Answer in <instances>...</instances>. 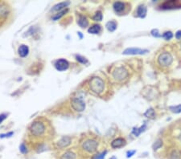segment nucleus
<instances>
[{
	"label": "nucleus",
	"mask_w": 181,
	"mask_h": 159,
	"mask_svg": "<svg viewBox=\"0 0 181 159\" xmlns=\"http://www.w3.org/2000/svg\"><path fill=\"white\" fill-rule=\"evenodd\" d=\"M173 61H174V59H173L172 55L169 51H166L160 52L156 58L157 65L162 69H168L169 67L172 66Z\"/></svg>",
	"instance_id": "nucleus-1"
},
{
	"label": "nucleus",
	"mask_w": 181,
	"mask_h": 159,
	"mask_svg": "<svg viewBox=\"0 0 181 159\" xmlns=\"http://www.w3.org/2000/svg\"><path fill=\"white\" fill-rule=\"evenodd\" d=\"M88 86H89L90 90L97 95L101 94L105 90V82L103 80L98 76L93 77L90 80L89 83H88Z\"/></svg>",
	"instance_id": "nucleus-2"
},
{
	"label": "nucleus",
	"mask_w": 181,
	"mask_h": 159,
	"mask_svg": "<svg viewBox=\"0 0 181 159\" xmlns=\"http://www.w3.org/2000/svg\"><path fill=\"white\" fill-rule=\"evenodd\" d=\"M128 75H129L128 71L123 67H116L114 71H112L113 78L118 82H122L124 80L127 79Z\"/></svg>",
	"instance_id": "nucleus-3"
},
{
	"label": "nucleus",
	"mask_w": 181,
	"mask_h": 159,
	"mask_svg": "<svg viewBox=\"0 0 181 159\" xmlns=\"http://www.w3.org/2000/svg\"><path fill=\"white\" fill-rule=\"evenodd\" d=\"M30 132L35 137L42 136L45 132V126L40 122H35L30 126Z\"/></svg>",
	"instance_id": "nucleus-4"
},
{
	"label": "nucleus",
	"mask_w": 181,
	"mask_h": 159,
	"mask_svg": "<svg viewBox=\"0 0 181 159\" xmlns=\"http://www.w3.org/2000/svg\"><path fill=\"white\" fill-rule=\"evenodd\" d=\"M97 146H98V142L93 139H89V140L85 141L82 145V148L84 149V150L88 152V153L95 152L97 150Z\"/></svg>",
	"instance_id": "nucleus-5"
},
{
	"label": "nucleus",
	"mask_w": 181,
	"mask_h": 159,
	"mask_svg": "<svg viewBox=\"0 0 181 159\" xmlns=\"http://www.w3.org/2000/svg\"><path fill=\"white\" fill-rule=\"evenodd\" d=\"M71 105L72 109L76 112H83L85 109L84 102L80 98H73L71 101Z\"/></svg>",
	"instance_id": "nucleus-6"
},
{
	"label": "nucleus",
	"mask_w": 181,
	"mask_h": 159,
	"mask_svg": "<svg viewBox=\"0 0 181 159\" xmlns=\"http://www.w3.org/2000/svg\"><path fill=\"white\" fill-rule=\"evenodd\" d=\"M180 7L181 3L179 1H166L160 6V8L163 10H172Z\"/></svg>",
	"instance_id": "nucleus-7"
},
{
	"label": "nucleus",
	"mask_w": 181,
	"mask_h": 159,
	"mask_svg": "<svg viewBox=\"0 0 181 159\" xmlns=\"http://www.w3.org/2000/svg\"><path fill=\"white\" fill-rule=\"evenodd\" d=\"M149 52L147 49H142V48H136V47H130L126 48V50L123 51V55H144Z\"/></svg>",
	"instance_id": "nucleus-8"
},
{
	"label": "nucleus",
	"mask_w": 181,
	"mask_h": 159,
	"mask_svg": "<svg viewBox=\"0 0 181 159\" xmlns=\"http://www.w3.org/2000/svg\"><path fill=\"white\" fill-rule=\"evenodd\" d=\"M68 66H69L68 62L64 59H60L58 60H56L55 63V67L56 68V70L60 71L67 70Z\"/></svg>",
	"instance_id": "nucleus-9"
},
{
	"label": "nucleus",
	"mask_w": 181,
	"mask_h": 159,
	"mask_svg": "<svg viewBox=\"0 0 181 159\" xmlns=\"http://www.w3.org/2000/svg\"><path fill=\"white\" fill-rule=\"evenodd\" d=\"M126 3H122V2H115L113 5L114 10L115 11V12L121 14V13L124 12L126 10Z\"/></svg>",
	"instance_id": "nucleus-10"
},
{
	"label": "nucleus",
	"mask_w": 181,
	"mask_h": 159,
	"mask_svg": "<svg viewBox=\"0 0 181 159\" xmlns=\"http://www.w3.org/2000/svg\"><path fill=\"white\" fill-rule=\"evenodd\" d=\"M126 144V140L124 138H117L114 140L112 142H111V146L114 149H118V148H121V147L124 146Z\"/></svg>",
	"instance_id": "nucleus-11"
},
{
	"label": "nucleus",
	"mask_w": 181,
	"mask_h": 159,
	"mask_svg": "<svg viewBox=\"0 0 181 159\" xmlns=\"http://www.w3.org/2000/svg\"><path fill=\"white\" fill-rule=\"evenodd\" d=\"M147 9L145 5H139L136 11V15L139 18H145L147 15Z\"/></svg>",
	"instance_id": "nucleus-12"
},
{
	"label": "nucleus",
	"mask_w": 181,
	"mask_h": 159,
	"mask_svg": "<svg viewBox=\"0 0 181 159\" xmlns=\"http://www.w3.org/2000/svg\"><path fill=\"white\" fill-rule=\"evenodd\" d=\"M70 143H71V138L69 137H64L58 141L57 146L60 147V148H64V147H67L68 146H69Z\"/></svg>",
	"instance_id": "nucleus-13"
},
{
	"label": "nucleus",
	"mask_w": 181,
	"mask_h": 159,
	"mask_svg": "<svg viewBox=\"0 0 181 159\" xmlns=\"http://www.w3.org/2000/svg\"><path fill=\"white\" fill-rule=\"evenodd\" d=\"M18 52H19V56L21 57H25L28 55V52H29V48L27 45H24V44H22L19 47V50H18Z\"/></svg>",
	"instance_id": "nucleus-14"
},
{
	"label": "nucleus",
	"mask_w": 181,
	"mask_h": 159,
	"mask_svg": "<svg viewBox=\"0 0 181 159\" xmlns=\"http://www.w3.org/2000/svg\"><path fill=\"white\" fill-rule=\"evenodd\" d=\"M172 136L176 138L179 142L181 143V127L177 126L176 129L174 128L172 130Z\"/></svg>",
	"instance_id": "nucleus-15"
},
{
	"label": "nucleus",
	"mask_w": 181,
	"mask_h": 159,
	"mask_svg": "<svg viewBox=\"0 0 181 159\" xmlns=\"http://www.w3.org/2000/svg\"><path fill=\"white\" fill-rule=\"evenodd\" d=\"M146 129H147V125L144 124L143 126L139 127V128H135L134 130H132V134H134L135 137H139L140 134L146 130Z\"/></svg>",
	"instance_id": "nucleus-16"
},
{
	"label": "nucleus",
	"mask_w": 181,
	"mask_h": 159,
	"mask_svg": "<svg viewBox=\"0 0 181 159\" xmlns=\"http://www.w3.org/2000/svg\"><path fill=\"white\" fill-rule=\"evenodd\" d=\"M117 26H118V24H117L116 22L114 21V20H111V21H109L106 23L105 27H106V28H107V30L109 31L113 32V31H114L115 30L117 29Z\"/></svg>",
	"instance_id": "nucleus-17"
},
{
	"label": "nucleus",
	"mask_w": 181,
	"mask_h": 159,
	"mask_svg": "<svg viewBox=\"0 0 181 159\" xmlns=\"http://www.w3.org/2000/svg\"><path fill=\"white\" fill-rule=\"evenodd\" d=\"M69 5V2H63V3H60L58 4L55 5L54 7H53V8L52 9V11H61L62 9H64V7H66L67 6Z\"/></svg>",
	"instance_id": "nucleus-18"
},
{
	"label": "nucleus",
	"mask_w": 181,
	"mask_h": 159,
	"mask_svg": "<svg viewBox=\"0 0 181 159\" xmlns=\"http://www.w3.org/2000/svg\"><path fill=\"white\" fill-rule=\"evenodd\" d=\"M101 26L99 24H95L88 28V32L90 34H98L101 31Z\"/></svg>",
	"instance_id": "nucleus-19"
},
{
	"label": "nucleus",
	"mask_w": 181,
	"mask_h": 159,
	"mask_svg": "<svg viewBox=\"0 0 181 159\" xmlns=\"http://www.w3.org/2000/svg\"><path fill=\"white\" fill-rule=\"evenodd\" d=\"M78 24H79V26H80V27L84 28V27H86L88 26V22L85 17L83 16V15H80L79 19H78Z\"/></svg>",
	"instance_id": "nucleus-20"
},
{
	"label": "nucleus",
	"mask_w": 181,
	"mask_h": 159,
	"mask_svg": "<svg viewBox=\"0 0 181 159\" xmlns=\"http://www.w3.org/2000/svg\"><path fill=\"white\" fill-rule=\"evenodd\" d=\"M60 159H76V154L71 151H67L60 157Z\"/></svg>",
	"instance_id": "nucleus-21"
},
{
	"label": "nucleus",
	"mask_w": 181,
	"mask_h": 159,
	"mask_svg": "<svg viewBox=\"0 0 181 159\" xmlns=\"http://www.w3.org/2000/svg\"><path fill=\"white\" fill-rule=\"evenodd\" d=\"M144 116L148 117V118H151V119L155 118V116H156V114H155V110L152 109V108L149 109L148 110H147L146 113H144Z\"/></svg>",
	"instance_id": "nucleus-22"
},
{
	"label": "nucleus",
	"mask_w": 181,
	"mask_h": 159,
	"mask_svg": "<svg viewBox=\"0 0 181 159\" xmlns=\"http://www.w3.org/2000/svg\"><path fill=\"white\" fill-rule=\"evenodd\" d=\"M68 9H65V10H62L61 11H60L59 13H57V14H56V15H54L53 18H52L53 20H58V19H60L63 15H64V14H66V13L68 12Z\"/></svg>",
	"instance_id": "nucleus-23"
},
{
	"label": "nucleus",
	"mask_w": 181,
	"mask_h": 159,
	"mask_svg": "<svg viewBox=\"0 0 181 159\" xmlns=\"http://www.w3.org/2000/svg\"><path fill=\"white\" fill-rule=\"evenodd\" d=\"M169 109L174 113H181V105H176V106H170Z\"/></svg>",
	"instance_id": "nucleus-24"
},
{
	"label": "nucleus",
	"mask_w": 181,
	"mask_h": 159,
	"mask_svg": "<svg viewBox=\"0 0 181 159\" xmlns=\"http://www.w3.org/2000/svg\"><path fill=\"white\" fill-rule=\"evenodd\" d=\"M162 37L164 38L166 40H170L173 38V34L172 31H165L164 33L162 35Z\"/></svg>",
	"instance_id": "nucleus-25"
},
{
	"label": "nucleus",
	"mask_w": 181,
	"mask_h": 159,
	"mask_svg": "<svg viewBox=\"0 0 181 159\" xmlns=\"http://www.w3.org/2000/svg\"><path fill=\"white\" fill-rule=\"evenodd\" d=\"M106 154H107V151H103V152H101L100 154H97L95 155L93 158V159H105Z\"/></svg>",
	"instance_id": "nucleus-26"
},
{
	"label": "nucleus",
	"mask_w": 181,
	"mask_h": 159,
	"mask_svg": "<svg viewBox=\"0 0 181 159\" xmlns=\"http://www.w3.org/2000/svg\"><path fill=\"white\" fill-rule=\"evenodd\" d=\"M102 14H101V11H97L96 12V14L93 15V20H95V21H101L102 20Z\"/></svg>",
	"instance_id": "nucleus-27"
},
{
	"label": "nucleus",
	"mask_w": 181,
	"mask_h": 159,
	"mask_svg": "<svg viewBox=\"0 0 181 159\" xmlns=\"http://www.w3.org/2000/svg\"><path fill=\"white\" fill-rule=\"evenodd\" d=\"M162 146H163V142L161 140H158V141H156V142L154 143V145H153V150H157Z\"/></svg>",
	"instance_id": "nucleus-28"
},
{
	"label": "nucleus",
	"mask_w": 181,
	"mask_h": 159,
	"mask_svg": "<svg viewBox=\"0 0 181 159\" xmlns=\"http://www.w3.org/2000/svg\"><path fill=\"white\" fill-rule=\"evenodd\" d=\"M76 59H77V61L80 62V63H84V64L88 63L87 59L85 58V57H84V56H81V55H76Z\"/></svg>",
	"instance_id": "nucleus-29"
},
{
	"label": "nucleus",
	"mask_w": 181,
	"mask_h": 159,
	"mask_svg": "<svg viewBox=\"0 0 181 159\" xmlns=\"http://www.w3.org/2000/svg\"><path fill=\"white\" fill-rule=\"evenodd\" d=\"M152 35L154 36V37L156 38H160V37H162V35H160V32H159V31L157 29H153L152 31Z\"/></svg>",
	"instance_id": "nucleus-30"
},
{
	"label": "nucleus",
	"mask_w": 181,
	"mask_h": 159,
	"mask_svg": "<svg viewBox=\"0 0 181 159\" xmlns=\"http://www.w3.org/2000/svg\"><path fill=\"white\" fill-rule=\"evenodd\" d=\"M19 150H20V152H21L22 154H26L27 152V147L25 146V145L23 143V144H21L20 145V146H19Z\"/></svg>",
	"instance_id": "nucleus-31"
},
{
	"label": "nucleus",
	"mask_w": 181,
	"mask_h": 159,
	"mask_svg": "<svg viewBox=\"0 0 181 159\" xmlns=\"http://www.w3.org/2000/svg\"><path fill=\"white\" fill-rule=\"evenodd\" d=\"M135 153H136V150H131V151H127V153H126V158H131L133 155L135 154Z\"/></svg>",
	"instance_id": "nucleus-32"
},
{
	"label": "nucleus",
	"mask_w": 181,
	"mask_h": 159,
	"mask_svg": "<svg viewBox=\"0 0 181 159\" xmlns=\"http://www.w3.org/2000/svg\"><path fill=\"white\" fill-rule=\"evenodd\" d=\"M13 135V132H10L8 134H1L0 135V138H10Z\"/></svg>",
	"instance_id": "nucleus-33"
},
{
	"label": "nucleus",
	"mask_w": 181,
	"mask_h": 159,
	"mask_svg": "<svg viewBox=\"0 0 181 159\" xmlns=\"http://www.w3.org/2000/svg\"><path fill=\"white\" fill-rule=\"evenodd\" d=\"M7 118V114H0V123L3 122Z\"/></svg>",
	"instance_id": "nucleus-34"
},
{
	"label": "nucleus",
	"mask_w": 181,
	"mask_h": 159,
	"mask_svg": "<svg viewBox=\"0 0 181 159\" xmlns=\"http://www.w3.org/2000/svg\"><path fill=\"white\" fill-rule=\"evenodd\" d=\"M176 38L177 39H181V31H178L176 33Z\"/></svg>",
	"instance_id": "nucleus-35"
},
{
	"label": "nucleus",
	"mask_w": 181,
	"mask_h": 159,
	"mask_svg": "<svg viewBox=\"0 0 181 159\" xmlns=\"http://www.w3.org/2000/svg\"><path fill=\"white\" fill-rule=\"evenodd\" d=\"M78 35L80 36V39H82V37H83V36H82V35H81V33H80V32H78Z\"/></svg>",
	"instance_id": "nucleus-36"
},
{
	"label": "nucleus",
	"mask_w": 181,
	"mask_h": 159,
	"mask_svg": "<svg viewBox=\"0 0 181 159\" xmlns=\"http://www.w3.org/2000/svg\"><path fill=\"white\" fill-rule=\"evenodd\" d=\"M110 159H117V158H116V157H114V156H113V157H111Z\"/></svg>",
	"instance_id": "nucleus-37"
}]
</instances>
